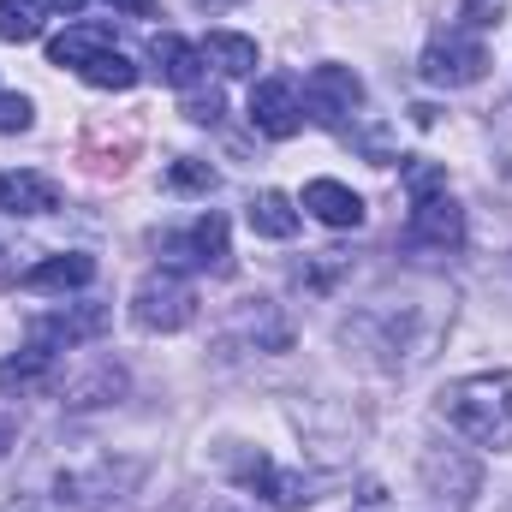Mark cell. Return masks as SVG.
I'll list each match as a JSON object with an SVG mask.
<instances>
[{"label":"cell","mask_w":512,"mask_h":512,"mask_svg":"<svg viewBox=\"0 0 512 512\" xmlns=\"http://www.w3.org/2000/svg\"><path fill=\"white\" fill-rule=\"evenodd\" d=\"M447 429L477 447H512V376H465L441 393Z\"/></svg>","instance_id":"obj_1"},{"label":"cell","mask_w":512,"mask_h":512,"mask_svg":"<svg viewBox=\"0 0 512 512\" xmlns=\"http://www.w3.org/2000/svg\"><path fill=\"white\" fill-rule=\"evenodd\" d=\"M405 191H411L405 245L411 251H459L465 245V215L447 197V173L435 161H405Z\"/></svg>","instance_id":"obj_2"},{"label":"cell","mask_w":512,"mask_h":512,"mask_svg":"<svg viewBox=\"0 0 512 512\" xmlns=\"http://www.w3.org/2000/svg\"><path fill=\"white\" fill-rule=\"evenodd\" d=\"M191 316H197V286H191L179 268L161 262L155 274L137 280V292H131V322H137L143 334H179Z\"/></svg>","instance_id":"obj_3"},{"label":"cell","mask_w":512,"mask_h":512,"mask_svg":"<svg viewBox=\"0 0 512 512\" xmlns=\"http://www.w3.org/2000/svg\"><path fill=\"white\" fill-rule=\"evenodd\" d=\"M483 72H489V48H483V36L465 30V24H453L447 36H435V42L423 48V78H429L435 90H465V84H477Z\"/></svg>","instance_id":"obj_4"},{"label":"cell","mask_w":512,"mask_h":512,"mask_svg":"<svg viewBox=\"0 0 512 512\" xmlns=\"http://www.w3.org/2000/svg\"><path fill=\"white\" fill-rule=\"evenodd\" d=\"M167 268H197V274H233V245H227V221L221 215H197L185 233L161 239Z\"/></svg>","instance_id":"obj_5"},{"label":"cell","mask_w":512,"mask_h":512,"mask_svg":"<svg viewBox=\"0 0 512 512\" xmlns=\"http://www.w3.org/2000/svg\"><path fill=\"white\" fill-rule=\"evenodd\" d=\"M358 108H364V84H358L352 66H316V72L304 78V120L340 131L346 114H358Z\"/></svg>","instance_id":"obj_6"},{"label":"cell","mask_w":512,"mask_h":512,"mask_svg":"<svg viewBox=\"0 0 512 512\" xmlns=\"http://www.w3.org/2000/svg\"><path fill=\"white\" fill-rule=\"evenodd\" d=\"M245 114H251V126L262 131V137H274V143L304 131V102H298V84H292V78H262L251 90V108H245Z\"/></svg>","instance_id":"obj_7"},{"label":"cell","mask_w":512,"mask_h":512,"mask_svg":"<svg viewBox=\"0 0 512 512\" xmlns=\"http://www.w3.org/2000/svg\"><path fill=\"white\" fill-rule=\"evenodd\" d=\"M233 483H239V489H256L268 507H280V512H292V507L310 501V483L292 477V471H274L268 453H239V459H233Z\"/></svg>","instance_id":"obj_8"},{"label":"cell","mask_w":512,"mask_h":512,"mask_svg":"<svg viewBox=\"0 0 512 512\" xmlns=\"http://www.w3.org/2000/svg\"><path fill=\"white\" fill-rule=\"evenodd\" d=\"M304 209H310L322 227H334V233L364 227V197H358L352 185H340V179H310V185H304Z\"/></svg>","instance_id":"obj_9"},{"label":"cell","mask_w":512,"mask_h":512,"mask_svg":"<svg viewBox=\"0 0 512 512\" xmlns=\"http://www.w3.org/2000/svg\"><path fill=\"white\" fill-rule=\"evenodd\" d=\"M102 328H108V310L102 304H78V310H54V316H36L30 322V334L48 340L54 352H72L78 340H96Z\"/></svg>","instance_id":"obj_10"},{"label":"cell","mask_w":512,"mask_h":512,"mask_svg":"<svg viewBox=\"0 0 512 512\" xmlns=\"http://www.w3.org/2000/svg\"><path fill=\"white\" fill-rule=\"evenodd\" d=\"M90 280H96V256L90 251H66V256L36 262L18 286H24V292H84Z\"/></svg>","instance_id":"obj_11"},{"label":"cell","mask_w":512,"mask_h":512,"mask_svg":"<svg viewBox=\"0 0 512 512\" xmlns=\"http://www.w3.org/2000/svg\"><path fill=\"white\" fill-rule=\"evenodd\" d=\"M0 209L6 215H54L60 209V185L48 173H0Z\"/></svg>","instance_id":"obj_12"},{"label":"cell","mask_w":512,"mask_h":512,"mask_svg":"<svg viewBox=\"0 0 512 512\" xmlns=\"http://www.w3.org/2000/svg\"><path fill=\"white\" fill-rule=\"evenodd\" d=\"M114 48V24H66L54 42H48V66H72V72H84L96 54H108Z\"/></svg>","instance_id":"obj_13"},{"label":"cell","mask_w":512,"mask_h":512,"mask_svg":"<svg viewBox=\"0 0 512 512\" xmlns=\"http://www.w3.org/2000/svg\"><path fill=\"white\" fill-rule=\"evenodd\" d=\"M54 358H60V352H54L48 340H36V334H30V340H24V352L0 364V393H36V387H48V382H54Z\"/></svg>","instance_id":"obj_14"},{"label":"cell","mask_w":512,"mask_h":512,"mask_svg":"<svg viewBox=\"0 0 512 512\" xmlns=\"http://www.w3.org/2000/svg\"><path fill=\"white\" fill-rule=\"evenodd\" d=\"M149 60H155V66H161V78H167V84H179V90H197V84H203V72H209L203 48H197V42H185V36H155V42H149Z\"/></svg>","instance_id":"obj_15"},{"label":"cell","mask_w":512,"mask_h":512,"mask_svg":"<svg viewBox=\"0 0 512 512\" xmlns=\"http://www.w3.org/2000/svg\"><path fill=\"white\" fill-rule=\"evenodd\" d=\"M245 221H251L256 239H292L304 215L292 209V197H286V191H256L251 209H245Z\"/></svg>","instance_id":"obj_16"},{"label":"cell","mask_w":512,"mask_h":512,"mask_svg":"<svg viewBox=\"0 0 512 512\" xmlns=\"http://www.w3.org/2000/svg\"><path fill=\"white\" fill-rule=\"evenodd\" d=\"M203 60H215L227 78H251V72H256V42H251V36H239V30H209Z\"/></svg>","instance_id":"obj_17"},{"label":"cell","mask_w":512,"mask_h":512,"mask_svg":"<svg viewBox=\"0 0 512 512\" xmlns=\"http://www.w3.org/2000/svg\"><path fill=\"white\" fill-rule=\"evenodd\" d=\"M78 78H84V84H96V90H131V84H137V66H131L120 48H108V54H96Z\"/></svg>","instance_id":"obj_18"},{"label":"cell","mask_w":512,"mask_h":512,"mask_svg":"<svg viewBox=\"0 0 512 512\" xmlns=\"http://www.w3.org/2000/svg\"><path fill=\"white\" fill-rule=\"evenodd\" d=\"M36 36H42L36 0H0V42H36Z\"/></svg>","instance_id":"obj_19"},{"label":"cell","mask_w":512,"mask_h":512,"mask_svg":"<svg viewBox=\"0 0 512 512\" xmlns=\"http://www.w3.org/2000/svg\"><path fill=\"white\" fill-rule=\"evenodd\" d=\"M167 185L173 191H215V167L209 161H173L167 167Z\"/></svg>","instance_id":"obj_20"},{"label":"cell","mask_w":512,"mask_h":512,"mask_svg":"<svg viewBox=\"0 0 512 512\" xmlns=\"http://www.w3.org/2000/svg\"><path fill=\"white\" fill-rule=\"evenodd\" d=\"M0 131H30V102L24 96H0Z\"/></svg>","instance_id":"obj_21"},{"label":"cell","mask_w":512,"mask_h":512,"mask_svg":"<svg viewBox=\"0 0 512 512\" xmlns=\"http://www.w3.org/2000/svg\"><path fill=\"white\" fill-rule=\"evenodd\" d=\"M352 512H393V495H387L382 483H364V489L352 495Z\"/></svg>","instance_id":"obj_22"},{"label":"cell","mask_w":512,"mask_h":512,"mask_svg":"<svg viewBox=\"0 0 512 512\" xmlns=\"http://www.w3.org/2000/svg\"><path fill=\"white\" fill-rule=\"evenodd\" d=\"M185 114H191L197 126H215V120H221V96H215V90H209V96H191Z\"/></svg>","instance_id":"obj_23"},{"label":"cell","mask_w":512,"mask_h":512,"mask_svg":"<svg viewBox=\"0 0 512 512\" xmlns=\"http://www.w3.org/2000/svg\"><path fill=\"white\" fill-rule=\"evenodd\" d=\"M114 12H126V18H149L155 12V0H108Z\"/></svg>","instance_id":"obj_24"},{"label":"cell","mask_w":512,"mask_h":512,"mask_svg":"<svg viewBox=\"0 0 512 512\" xmlns=\"http://www.w3.org/2000/svg\"><path fill=\"white\" fill-rule=\"evenodd\" d=\"M42 6H48V12H78L84 0H36V12H42Z\"/></svg>","instance_id":"obj_25"},{"label":"cell","mask_w":512,"mask_h":512,"mask_svg":"<svg viewBox=\"0 0 512 512\" xmlns=\"http://www.w3.org/2000/svg\"><path fill=\"white\" fill-rule=\"evenodd\" d=\"M12 441H18V423H12V417H0V453H6Z\"/></svg>","instance_id":"obj_26"},{"label":"cell","mask_w":512,"mask_h":512,"mask_svg":"<svg viewBox=\"0 0 512 512\" xmlns=\"http://www.w3.org/2000/svg\"><path fill=\"white\" fill-rule=\"evenodd\" d=\"M0 280H12V262H6V251H0Z\"/></svg>","instance_id":"obj_27"},{"label":"cell","mask_w":512,"mask_h":512,"mask_svg":"<svg viewBox=\"0 0 512 512\" xmlns=\"http://www.w3.org/2000/svg\"><path fill=\"white\" fill-rule=\"evenodd\" d=\"M209 512H239V507H209Z\"/></svg>","instance_id":"obj_28"}]
</instances>
